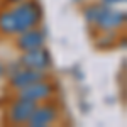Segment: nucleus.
<instances>
[{"label":"nucleus","instance_id":"5","mask_svg":"<svg viewBox=\"0 0 127 127\" xmlns=\"http://www.w3.org/2000/svg\"><path fill=\"white\" fill-rule=\"evenodd\" d=\"M56 119H58V108L51 103H44V105H36L27 124L31 127H46L53 124Z\"/></svg>","mask_w":127,"mask_h":127},{"label":"nucleus","instance_id":"1","mask_svg":"<svg viewBox=\"0 0 127 127\" xmlns=\"http://www.w3.org/2000/svg\"><path fill=\"white\" fill-rule=\"evenodd\" d=\"M12 12L15 15V22H17V32H24L27 29L36 27L42 17V10H41L39 3L34 0H26V2L19 3L17 7L12 9Z\"/></svg>","mask_w":127,"mask_h":127},{"label":"nucleus","instance_id":"10","mask_svg":"<svg viewBox=\"0 0 127 127\" xmlns=\"http://www.w3.org/2000/svg\"><path fill=\"white\" fill-rule=\"evenodd\" d=\"M105 5H114V3H120V2H126V0H103Z\"/></svg>","mask_w":127,"mask_h":127},{"label":"nucleus","instance_id":"2","mask_svg":"<svg viewBox=\"0 0 127 127\" xmlns=\"http://www.w3.org/2000/svg\"><path fill=\"white\" fill-rule=\"evenodd\" d=\"M54 92V87L46 81V80H39L36 83H31L24 88H19V98L24 100H29V102H42V100H48Z\"/></svg>","mask_w":127,"mask_h":127},{"label":"nucleus","instance_id":"7","mask_svg":"<svg viewBox=\"0 0 127 127\" xmlns=\"http://www.w3.org/2000/svg\"><path fill=\"white\" fill-rule=\"evenodd\" d=\"M34 108H36V103H34V102L19 98V100L14 102L12 107L9 108L10 122H14V124H26V122L31 119L32 112H34Z\"/></svg>","mask_w":127,"mask_h":127},{"label":"nucleus","instance_id":"8","mask_svg":"<svg viewBox=\"0 0 127 127\" xmlns=\"http://www.w3.org/2000/svg\"><path fill=\"white\" fill-rule=\"evenodd\" d=\"M46 42V34L41 29H27L24 32H20L19 39H17V46L22 51H31V49L42 48Z\"/></svg>","mask_w":127,"mask_h":127},{"label":"nucleus","instance_id":"12","mask_svg":"<svg viewBox=\"0 0 127 127\" xmlns=\"http://www.w3.org/2000/svg\"><path fill=\"white\" fill-rule=\"evenodd\" d=\"M9 2H22V0H9Z\"/></svg>","mask_w":127,"mask_h":127},{"label":"nucleus","instance_id":"6","mask_svg":"<svg viewBox=\"0 0 127 127\" xmlns=\"http://www.w3.org/2000/svg\"><path fill=\"white\" fill-rule=\"evenodd\" d=\"M39 80H46V73L44 69H32V68H22L19 71H15L12 76H10V85L14 88H24L31 85V83H36Z\"/></svg>","mask_w":127,"mask_h":127},{"label":"nucleus","instance_id":"11","mask_svg":"<svg viewBox=\"0 0 127 127\" xmlns=\"http://www.w3.org/2000/svg\"><path fill=\"white\" fill-rule=\"evenodd\" d=\"M2 73H3V68H2V64H0V75H2Z\"/></svg>","mask_w":127,"mask_h":127},{"label":"nucleus","instance_id":"9","mask_svg":"<svg viewBox=\"0 0 127 127\" xmlns=\"http://www.w3.org/2000/svg\"><path fill=\"white\" fill-rule=\"evenodd\" d=\"M0 32L7 36H12L17 32V22H15V15L12 9L0 12Z\"/></svg>","mask_w":127,"mask_h":127},{"label":"nucleus","instance_id":"4","mask_svg":"<svg viewBox=\"0 0 127 127\" xmlns=\"http://www.w3.org/2000/svg\"><path fill=\"white\" fill-rule=\"evenodd\" d=\"M20 64L24 68L46 69L51 64V58H49V53L44 48L31 49V51H24V54L20 56Z\"/></svg>","mask_w":127,"mask_h":127},{"label":"nucleus","instance_id":"3","mask_svg":"<svg viewBox=\"0 0 127 127\" xmlns=\"http://www.w3.org/2000/svg\"><path fill=\"white\" fill-rule=\"evenodd\" d=\"M124 20H126L124 12L114 10V9H110V7H107V5H100L95 26H98L102 31H112V29L120 27L124 24Z\"/></svg>","mask_w":127,"mask_h":127}]
</instances>
